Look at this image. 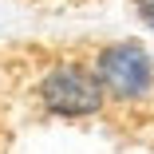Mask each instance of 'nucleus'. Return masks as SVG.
<instances>
[{
  "instance_id": "obj_1",
  "label": "nucleus",
  "mask_w": 154,
  "mask_h": 154,
  "mask_svg": "<svg viewBox=\"0 0 154 154\" xmlns=\"http://www.w3.org/2000/svg\"><path fill=\"white\" fill-rule=\"evenodd\" d=\"M32 99L44 115L51 119H67V122H87V119H99L111 103H107V91L95 79L87 59H51V63L36 75L32 83Z\"/></svg>"
},
{
  "instance_id": "obj_2",
  "label": "nucleus",
  "mask_w": 154,
  "mask_h": 154,
  "mask_svg": "<svg viewBox=\"0 0 154 154\" xmlns=\"http://www.w3.org/2000/svg\"><path fill=\"white\" fill-rule=\"evenodd\" d=\"M91 71L103 83L111 107H154V59L138 44H107L91 51Z\"/></svg>"
},
{
  "instance_id": "obj_3",
  "label": "nucleus",
  "mask_w": 154,
  "mask_h": 154,
  "mask_svg": "<svg viewBox=\"0 0 154 154\" xmlns=\"http://www.w3.org/2000/svg\"><path fill=\"white\" fill-rule=\"evenodd\" d=\"M138 4V16H142V24H150L154 28V0H134Z\"/></svg>"
}]
</instances>
